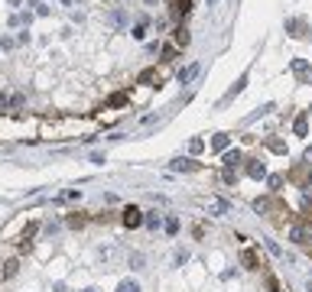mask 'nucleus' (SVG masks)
<instances>
[{
    "label": "nucleus",
    "mask_w": 312,
    "mask_h": 292,
    "mask_svg": "<svg viewBox=\"0 0 312 292\" xmlns=\"http://www.w3.org/2000/svg\"><path fill=\"white\" fill-rule=\"evenodd\" d=\"M192 13V0H172V17H189Z\"/></svg>",
    "instance_id": "nucleus-9"
},
{
    "label": "nucleus",
    "mask_w": 312,
    "mask_h": 292,
    "mask_svg": "<svg viewBox=\"0 0 312 292\" xmlns=\"http://www.w3.org/2000/svg\"><path fill=\"white\" fill-rule=\"evenodd\" d=\"M117 292H140V282H134V279H124L121 286H117Z\"/></svg>",
    "instance_id": "nucleus-20"
},
{
    "label": "nucleus",
    "mask_w": 312,
    "mask_h": 292,
    "mask_svg": "<svg viewBox=\"0 0 312 292\" xmlns=\"http://www.w3.org/2000/svg\"><path fill=\"white\" fill-rule=\"evenodd\" d=\"M293 133H296V136H306V133H309V114H306V110H302V114L293 120Z\"/></svg>",
    "instance_id": "nucleus-6"
},
{
    "label": "nucleus",
    "mask_w": 312,
    "mask_h": 292,
    "mask_svg": "<svg viewBox=\"0 0 312 292\" xmlns=\"http://www.w3.org/2000/svg\"><path fill=\"white\" fill-rule=\"evenodd\" d=\"M68 227H85V218H78V214H72V218H68Z\"/></svg>",
    "instance_id": "nucleus-24"
},
{
    "label": "nucleus",
    "mask_w": 312,
    "mask_h": 292,
    "mask_svg": "<svg viewBox=\"0 0 312 292\" xmlns=\"http://www.w3.org/2000/svg\"><path fill=\"white\" fill-rule=\"evenodd\" d=\"M241 263H244V269H260V260H257L254 250H244V253H241Z\"/></svg>",
    "instance_id": "nucleus-12"
},
{
    "label": "nucleus",
    "mask_w": 312,
    "mask_h": 292,
    "mask_svg": "<svg viewBox=\"0 0 312 292\" xmlns=\"http://www.w3.org/2000/svg\"><path fill=\"white\" fill-rule=\"evenodd\" d=\"M195 72H198L195 62H192V65H185L182 72H179V81H182V85H185V81H192V78H195Z\"/></svg>",
    "instance_id": "nucleus-14"
},
{
    "label": "nucleus",
    "mask_w": 312,
    "mask_h": 292,
    "mask_svg": "<svg viewBox=\"0 0 312 292\" xmlns=\"http://www.w3.org/2000/svg\"><path fill=\"white\" fill-rule=\"evenodd\" d=\"M247 176L260 182V179H267V166H263L260 159H247Z\"/></svg>",
    "instance_id": "nucleus-4"
},
{
    "label": "nucleus",
    "mask_w": 312,
    "mask_h": 292,
    "mask_svg": "<svg viewBox=\"0 0 312 292\" xmlns=\"http://www.w3.org/2000/svg\"><path fill=\"white\" fill-rule=\"evenodd\" d=\"M121 221H124V227H130V231H134V227H140L143 224V211L137 205H127L121 211Z\"/></svg>",
    "instance_id": "nucleus-2"
},
{
    "label": "nucleus",
    "mask_w": 312,
    "mask_h": 292,
    "mask_svg": "<svg viewBox=\"0 0 312 292\" xmlns=\"http://www.w3.org/2000/svg\"><path fill=\"white\" fill-rule=\"evenodd\" d=\"M172 169H176V172H198L202 166H198L195 159H176V163H172Z\"/></svg>",
    "instance_id": "nucleus-8"
},
{
    "label": "nucleus",
    "mask_w": 312,
    "mask_h": 292,
    "mask_svg": "<svg viewBox=\"0 0 312 292\" xmlns=\"http://www.w3.org/2000/svg\"><path fill=\"white\" fill-rule=\"evenodd\" d=\"M166 234H179V221H176V218L166 221Z\"/></svg>",
    "instance_id": "nucleus-23"
},
{
    "label": "nucleus",
    "mask_w": 312,
    "mask_h": 292,
    "mask_svg": "<svg viewBox=\"0 0 312 292\" xmlns=\"http://www.w3.org/2000/svg\"><path fill=\"white\" fill-rule=\"evenodd\" d=\"M289 240L299 243V247H312V224H309V221L293 224V227H289Z\"/></svg>",
    "instance_id": "nucleus-1"
},
{
    "label": "nucleus",
    "mask_w": 312,
    "mask_h": 292,
    "mask_svg": "<svg viewBox=\"0 0 312 292\" xmlns=\"http://www.w3.org/2000/svg\"><path fill=\"white\" fill-rule=\"evenodd\" d=\"M17 269H20V263H17V260H10V263H7V269H4V279H10V276H17Z\"/></svg>",
    "instance_id": "nucleus-22"
},
{
    "label": "nucleus",
    "mask_w": 312,
    "mask_h": 292,
    "mask_svg": "<svg viewBox=\"0 0 312 292\" xmlns=\"http://www.w3.org/2000/svg\"><path fill=\"white\" fill-rule=\"evenodd\" d=\"M267 250H270V253H273V256H283V250H280V247H276V243H273V240H267Z\"/></svg>",
    "instance_id": "nucleus-25"
},
{
    "label": "nucleus",
    "mask_w": 312,
    "mask_h": 292,
    "mask_svg": "<svg viewBox=\"0 0 312 292\" xmlns=\"http://www.w3.org/2000/svg\"><path fill=\"white\" fill-rule=\"evenodd\" d=\"M244 85H247V75H241V78H238V81H234V88H231V91H228V94H225V101H231V97H234V94H241V91H244Z\"/></svg>",
    "instance_id": "nucleus-15"
},
{
    "label": "nucleus",
    "mask_w": 312,
    "mask_h": 292,
    "mask_svg": "<svg viewBox=\"0 0 312 292\" xmlns=\"http://www.w3.org/2000/svg\"><path fill=\"white\" fill-rule=\"evenodd\" d=\"M306 30H309L306 20H299V17H289V20H286V33H289V36L302 39V36H306Z\"/></svg>",
    "instance_id": "nucleus-3"
},
{
    "label": "nucleus",
    "mask_w": 312,
    "mask_h": 292,
    "mask_svg": "<svg viewBox=\"0 0 312 292\" xmlns=\"http://www.w3.org/2000/svg\"><path fill=\"white\" fill-rule=\"evenodd\" d=\"M150 81H156V85H159V75H156V68H147V72H140V85H150Z\"/></svg>",
    "instance_id": "nucleus-18"
},
{
    "label": "nucleus",
    "mask_w": 312,
    "mask_h": 292,
    "mask_svg": "<svg viewBox=\"0 0 312 292\" xmlns=\"http://www.w3.org/2000/svg\"><path fill=\"white\" fill-rule=\"evenodd\" d=\"M241 159H244V156H241V150H228L221 163H225V169H228V172H234V169L241 166Z\"/></svg>",
    "instance_id": "nucleus-5"
},
{
    "label": "nucleus",
    "mask_w": 312,
    "mask_h": 292,
    "mask_svg": "<svg viewBox=\"0 0 312 292\" xmlns=\"http://www.w3.org/2000/svg\"><path fill=\"white\" fill-rule=\"evenodd\" d=\"M85 292H94V289H85Z\"/></svg>",
    "instance_id": "nucleus-29"
},
{
    "label": "nucleus",
    "mask_w": 312,
    "mask_h": 292,
    "mask_svg": "<svg viewBox=\"0 0 312 292\" xmlns=\"http://www.w3.org/2000/svg\"><path fill=\"white\" fill-rule=\"evenodd\" d=\"M267 146H270V150H273V153H283V150H286V146H283V143H280V140H270V143H267Z\"/></svg>",
    "instance_id": "nucleus-26"
},
{
    "label": "nucleus",
    "mask_w": 312,
    "mask_h": 292,
    "mask_svg": "<svg viewBox=\"0 0 312 292\" xmlns=\"http://www.w3.org/2000/svg\"><path fill=\"white\" fill-rule=\"evenodd\" d=\"M267 286H270V292H280V282H276L273 276H270V279H267Z\"/></svg>",
    "instance_id": "nucleus-27"
},
{
    "label": "nucleus",
    "mask_w": 312,
    "mask_h": 292,
    "mask_svg": "<svg viewBox=\"0 0 312 292\" xmlns=\"http://www.w3.org/2000/svg\"><path fill=\"white\" fill-rule=\"evenodd\" d=\"M111 107H121V104H127V91H117V94H111Z\"/></svg>",
    "instance_id": "nucleus-21"
},
{
    "label": "nucleus",
    "mask_w": 312,
    "mask_h": 292,
    "mask_svg": "<svg viewBox=\"0 0 312 292\" xmlns=\"http://www.w3.org/2000/svg\"><path fill=\"white\" fill-rule=\"evenodd\" d=\"M293 72H296V78H299L302 85H309V81H312V78H309V68H306V62H302V59L293 62Z\"/></svg>",
    "instance_id": "nucleus-10"
},
{
    "label": "nucleus",
    "mask_w": 312,
    "mask_h": 292,
    "mask_svg": "<svg viewBox=\"0 0 312 292\" xmlns=\"http://www.w3.org/2000/svg\"><path fill=\"white\" fill-rule=\"evenodd\" d=\"M36 231H39V224H36V221H30V224H26V227H23V234H20V240H23V243H26V240H30V237H36Z\"/></svg>",
    "instance_id": "nucleus-17"
},
{
    "label": "nucleus",
    "mask_w": 312,
    "mask_h": 292,
    "mask_svg": "<svg viewBox=\"0 0 312 292\" xmlns=\"http://www.w3.org/2000/svg\"><path fill=\"white\" fill-rule=\"evenodd\" d=\"M309 189H312V176H309Z\"/></svg>",
    "instance_id": "nucleus-28"
},
{
    "label": "nucleus",
    "mask_w": 312,
    "mask_h": 292,
    "mask_svg": "<svg viewBox=\"0 0 312 292\" xmlns=\"http://www.w3.org/2000/svg\"><path fill=\"white\" fill-rule=\"evenodd\" d=\"M143 224H147L150 231H159V227H163V214H159V211H150V214H143Z\"/></svg>",
    "instance_id": "nucleus-11"
},
{
    "label": "nucleus",
    "mask_w": 312,
    "mask_h": 292,
    "mask_svg": "<svg viewBox=\"0 0 312 292\" xmlns=\"http://www.w3.org/2000/svg\"><path fill=\"white\" fill-rule=\"evenodd\" d=\"M172 39H176V46H179V49H185V46H189V39H192V36H189V30H185V26H179V30L172 33Z\"/></svg>",
    "instance_id": "nucleus-13"
},
{
    "label": "nucleus",
    "mask_w": 312,
    "mask_h": 292,
    "mask_svg": "<svg viewBox=\"0 0 312 292\" xmlns=\"http://www.w3.org/2000/svg\"><path fill=\"white\" fill-rule=\"evenodd\" d=\"M228 143H231V136H228V133H215L212 150H228Z\"/></svg>",
    "instance_id": "nucleus-16"
},
{
    "label": "nucleus",
    "mask_w": 312,
    "mask_h": 292,
    "mask_svg": "<svg viewBox=\"0 0 312 292\" xmlns=\"http://www.w3.org/2000/svg\"><path fill=\"white\" fill-rule=\"evenodd\" d=\"M179 59V46H163V62Z\"/></svg>",
    "instance_id": "nucleus-19"
},
{
    "label": "nucleus",
    "mask_w": 312,
    "mask_h": 292,
    "mask_svg": "<svg viewBox=\"0 0 312 292\" xmlns=\"http://www.w3.org/2000/svg\"><path fill=\"white\" fill-rule=\"evenodd\" d=\"M205 208H208V214H228V201L225 198H208Z\"/></svg>",
    "instance_id": "nucleus-7"
}]
</instances>
